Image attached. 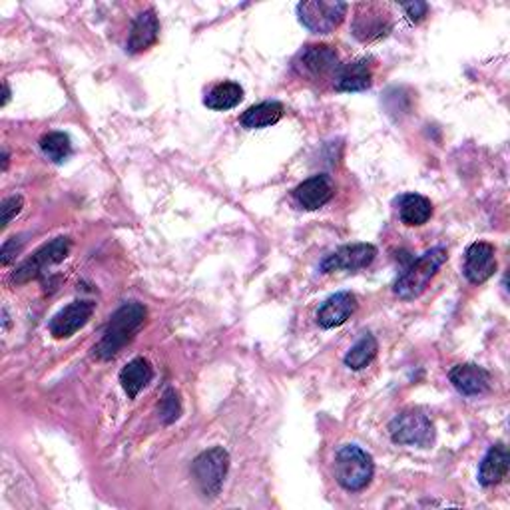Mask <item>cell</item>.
Listing matches in <instances>:
<instances>
[{
    "instance_id": "cell-21",
    "label": "cell",
    "mask_w": 510,
    "mask_h": 510,
    "mask_svg": "<svg viewBox=\"0 0 510 510\" xmlns=\"http://www.w3.org/2000/svg\"><path fill=\"white\" fill-rule=\"evenodd\" d=\"M281 118H284V106L279 102H262L244 112L242 126L247 130H259L274 126Z\"/></svg>"
},
{
    "instance_id": "cell-1",
    "label": "cell",
    "mask_w": 510,
    "mask_h": 510,
    "mask_svg": "<svg viewBox=\"0 0 510 510\" xmlns=\"http://www.w3.org/2000/svg\"><path fill=\"white\" fill-rule=\"evenodd\" d=\"M145 314H148V311H145L142 304H136V301L124 304L116 314L110 317L106 331H104V337L100 339L98 345L94 347V353H96L100 359L116 357L140 331L145 321Z\"/></svg>"
},
{
    "instance_id": "cell-3",
    "label": "cell",
    "mask_w": 510,
    "mask_h": 510,
    "mask_svg": "<svg viewBox=\"0 0 510 510\" xmlns=\"http://www.w3.org/2000/svg\"><path fill=\"white\" fill-rule=\"evenodd\" d=\"M333 473H335V481L345 488V491H363L373 478L375 465L371 455L365 453L357 445H345L341 446L335 455V463H333Z\"/></svg>"
},
{
    "instance_id": "cell-13",
    "label": "cell",
    "mask_w": 510,
    "mask_h": 510,
    "mask_svg": "<svg viewBox=\"0 0 510 510\" xmlns=\"http://www.w3.org/2000/svg\"><path fill=\"white\" fill-rule=\"evenodd\" d=\"M357 309V297L349 294V291H341V294L331 295L325 299V304L317 311V324L324 329H333L345 324V321L355 314Z\"/></svg>"
},
{
    "instance_id": "cell-5",
    "label": "cell",
    "mask_w": 510,
    "mask_h": 510,
    "mask_svg": "<svg viewBox=\"0 0 510 510\" xmlns=\"http://www.w3.org/2000/svg\"><path fill=\"white\" fill-rule=\"evenodd\" d=\"M347 5L339 0H307L297 5L299 23L315 35H329L347 15Z\"/></svg>"
},
{
    "instance_id": "cell-15",
    "label": "cell",
    "mask_w": 510,
    "mask_h": 510,
    "mask_svg": "<svg viewBox=\"0 0 510 510\" xmlns=\"http://www.w3.org/2000/svg\"><path fill=\"white\" fill-rule=\"evenodd\" d=\"M373 72L367 60H353L347 65H341L335 78H333V86L339 92H363L371 88Z\"/></svg>"
},
{
    "instance_id": "cell-17",
    "label": "cell",
    "mask_w": 510,
    "mask_h": 510,
    "mask_svg": "<svg viewBox=\"0 0 510 510\" xmlns=\"http://www.w3.org/2000/svg\"><path fill=\"white\" fill-rule=\"evenodd\" d=\"M294 197L304 210L315 212L333 197V185L327 175H314V178H309L295 187Z\"/></svg>"
},
{
    "instance_id": "cell-22",
    "label": "cell",
    "mask_w": 510,
    "mask_h": 510,
    "mask_svg": "<svg viewBox=\"0 0 510 510\" xmlns=\"http://www.w3.org/2000/svg\"><path fill=\"white\" fill-rule=\"evenodd\" d=\"M244 100V88L237 82H222V85L214 86L204 100L207 108L212 110H232L239 102Z\"/></svg>"
},
{
    "instance_id": "cell-25",
    "label": "cell",
    "mask_w": 510,
    "mask_h": 510,
    "mask_svg": "<svg viewBox=\"0 0 510 510\" xmlns=\"http://www.w3.org/2000/svg\"><path fill=\"white\" fill-rule=\"evenodd\" d=\"M180 413H182V405H180L178 393H175L174 389H165L164 397H162V403H160L162 421H164L165 425H170V423H174V421H178Z\"/></svg>"
},
{
    "instance_id": "cell-12",
    "label": "cell",
    "mask_w": 510,
    "mask_h": 510,
    "mask_svg": "<svg viewBox=\"0 0 510 510\" xmlns=\"http://www.w3.org/2000/svg\"><path fill=\"white\" fill-rule=\"evenodd\" d=\"M465 277L475 285L485 284L496 272L495 247L486 242H476L466 249L465 255Z\"/></svg>"
},
{
    "instance_id": "cell-9",
    "label": "cell",
    "mask_w": 510,
    "mask_h": 510,
    "mask_svg": "<svg viewBox=\"0 0 510 510\" xmlns=\"http://www.w3.org/2000/svg\"><path fill=\"white\" fill-rule=\"evenodd\" d=\"M70 247H72L70 237H56L55 242L43 245L33 257L26 259V262L13 274V281L15 284H26L30 279L43 275L46 272V267L65 262L66 255L70 254Z\"/></svg>"
},
{
    "instance_id": "cell-28",
    "label": "cell",
    "mask_w": 510,
    "mask_h": 510,
    "mask_svg": "<svg viewBox=\"0 0 510 510\" xmlns=\"http://www.w3.org/2000/svg\"><path fill=\"white\" fill-rule=\"evenodd\" d=\"M23 247V239L20 237H10L6 239V244L3 245V265H8L13 259L16 257V254Z\"/></svg>"
},
{
    "instance_id": "cell-11",
    "label": "cell",
    "mask_w": 510,
    "mask_h": 510,
    "mask_svg": "<svg viewBox=\"0 0 510 510\" xmlns=\"http://www.w3.org/2000/svg\"><path fill=\"white\" fill-rule=\"evenodd\" d=\"M94 304L92 301H72L70 305L60 309L58 314L50 321V333L55 339H68L75 335L76 331L85 327L92 319Z\"/></svg>"
},
{
    "instance_id": "cell-4",
    "label": "cell",
    "mask_w": 510,
    "mask_h": 510,
    "mask_svg": "<svg viewBox=\"0 0 510 510\" xmlns=\"http://www.w3.org/2000/svg\"><path fill=\"white\" fill-rule=\"evenodd\" d=\"M339 66L337 50L329 45H307L294 58L295 75L309 82L333 80Z\"/></svg>"
},
{
    "instance_id": "cell-27",
    "label": "cell",
    "mask_w": 510,
    "mask_h": 510,
    "mask_svg": "<svg viewBox=\"0 0 510 510\" xmlns=\"http://www.w3.org/2000/svg\"><path fill=\"white\" fill-rule=\"evenodd\" d=\"M403 10L411 23H421V20L426 16V13H429V6H426V3H419V0H415V3L403 5Z\"/></svg>"
},
{
    "instance_id": "cell-26",
    "label": "cell",
    "mask_w": 510,
    "mask_h": 510,
    "mask_svg": "<svg viewBox=\"0 0 510 510\" xmlns=\"http://www.w3.org/2000/svg\"><path fill=\"white\" fill-rule=\"evenodd\" d=\"M23 205H25V200L20 195H10L6 197V200L3 202V227H6L10 222L15 220V217L20 214V210H23Z\"/></svg>"
},
{
    "instance_id": "cell-20",
    "label": "cell",
    "mask_w": 510,
    "mask_h": 510,
    "mask_svg": "<svg viewBox=\"0 0 510 510\" xmlns=\"http://www.w3.org/2000/svg\"><path fill=\"white\" fill-rule=\"evenodd\" d=\"M152 377H154V369L144 357L130 361L128 365L120 371L122 389L126 391L130 399H136L138 393L152 381Z\"/></svg>"
},
{
    "instance_id": "cell-18",
    "label": "cell",
    "mask_w": 510,
    "mask_h": 510,
    "mask_svg": "<svg viewBox=\"0 0 510 510\" xmlns=\"http://www.w3.org/2000/svg\"><path fill=\"white\" fill-rule=\"evenodd\" d=\"M508 463L510 459L505 445L491 446L481 463V468H478V483L483 486H493L501 483L508 473Z\"/></svg>"
},
{
    "instance_id": "cell-14",
    "label": "cell",
    "mask_w": 510,
    "mask_h": 510,
    "mask_svg": "<svg viewBox=\"0 0 510 510\" xmlns=\"http://www.w3.org/2000/svg\"><path fill=\"white\" fill-rule=\"evenodd\" d=\"M449 379L455 385V389L466 395V397H476V395H485L491 389V375L486 369L473 365V363L453 367Z\"/></svg>"
},
{
    "instance_id": "cell-10",
    "label": "cell",
    "mask_w": 510,
    "mask_h": 510,
    "mask_svg": "<svg viewBox=\"0 0 510 510\" xmlns=\"http://www.w3.org/2000/svg\"><path fill=\"white\" fill-rule=\"evenodd\" d=\"M375 255H377V249L371 244L343 245L321 262V272H359V269L369 267L373 264Z\"/></svg>"
},
{
    "instance_id": "cell-2",
    "label": "cell",
    "mask_w": 510,
    "mask_h": 510,
    "mask_svg": "<svg viewBox=\"0 0 510 510\" xmlns=\"http://www.w3.org/2000/svg\"><path fill=\"white\" fill-rule=\"evenodd\" d=\"M446 249L445 247H433L429 252H425L421 257L411 259V264L403 269L399 279L395 281V295L411 301L423 295L426 287L436 275V272L443 267L446 262Z\"/></svg>"
},
{
    "instance_id": "cell-29",
    "label": "cell",
    "mask_w": 510,
    "mask_h": 510,
    "mask_svg": "<svg viewBox=\"0 0 510 510\" xmlns=\"http://www.w3.org/2000/svg\"><path fill=\"white\" fill-rule=\"evenodd\" d=\"M8 100H10V88H8V85L5 82V96H3V106H6L8 104Z\"/></svg>"
},
{
    "instance_id": "cell-8",
    "label": "cell",
    "mask_w": 510,
    "mask_h": 510,
    "mask_svg": "<svg viewBox=\"0 0 510 510\" xmlns=\"http://www.w3.org/2000/svg\"><path fill=\"white\" fill-rule=\"evenodd\" d=\"M389 433L395 445L429 446L435 441V426L426 415L419 411H405L389 425Z\"/></svg>"
},
{
    "instance_id": "cell-16",
    "label": "cell",
    "mask_w": 510,
    "mask_h": 510,
    "mask_svg": "<svg viewBox=\"0 0 510 510\" xmlns=\"http://www.w3.org/2000/svg\"><path fill=\"white\" fill-rule=\"evenodd\" d=\"M158 36H160L158 16H155L154 10H144L132 25L130 38H128V52H132V55H140V52L154 46Z\"/></svg>"
},
{
    "instance_id": "cell-6",
    "label": "cell",
    "mask_w": 510,
    "mask_h": 510,
    "mask_svg": "<svg viewBox=\"0 0 510 510\" xmlns=\"http://www.w3.org/2000/svg\"><path fill=\"white\" fill-rule=\"evenodd\" d=\"M227 468H230V455L222 446H214V449L197 456L192 466V473L204 496L214 498L220 495Z\"/></svg>"
},
{
    "instance_id": "cell-19",
    "label": "cell",
    "mask_w": 510,
    "mask_h": 510,
    "mask_svg": "<svg viewBox=\"0 0 510 510\" xmlns=\"http://www.w3.org/2000/svg\"><path fill=\"white\" fill-rule=\"evenodd\" d=\"M399 217L405 225L419 227L431 220L433 204L421 194H405L399 197Z\"/></svg>"
},
{
    "instance_id": "cell-24",
    "label": "cell",
    "mask_w": 510,
    "mask_h": 510,
    "mask_svg": "<svg viewBox=\"0 0 510 510\" xmlns=\"http://www.w3.org/2000/svg\"><path fill=\"white\" fill-rule=\"evenodd\" d=\"M40 150H43L46 158L55 164L66 162L72 154L70 136L65 132H48L40 138Z\"/></svg>"
},
{
    "instance_id": "cell-7",
    "label": "cell",
    "mask_w": 510,
    "mask_h": 510,
    "mask_svg": "<svg viewBox=\"0 0 510 510\" xmlns=\"http://www.w3.org/2000/svg\"><path fill=\"white\" fill-rule=\"evenodd\" d=\"M393 30V16L387 6L375 3H361L355 8L351 33L359 43H375L387 36Z\"/></svg>"
},
{
    "instance_id": "cell-23",
    "label": "cell",
    "mask_w": 510,
    "mask_h": 510,
    "mask_svg": "<svg viewBox=\"0 0 510 510\" xmlns=\"http://www.w3.org/2000/svg\"><path fill=\"white\" fill-rule=\"evenodd\" d=\"M377 351H379V345H377V339H375L373 335H363L355 345H353L349 349V353L345 355V365L353 371H361V369H365L369 363L375 359V355H377Z\"/></svg>"
}]
</instances>
